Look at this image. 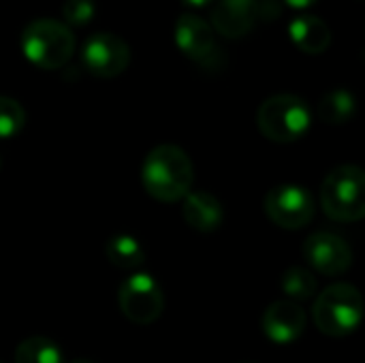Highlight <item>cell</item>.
Segmentation results:
<instances>
[{
	"instance_id": "obj_1",
	"label": "cell",
	"mask_w": 365,
	"mask_h": 363,
	"mask_svg": "<svg viewBox=\"0 0 365 363\" xmlns=\"http://www.w3.org/2000/svg\"><path fill=\"white\" fill-rule=\"evenodd\" d=\"M195 182V167L190 156L171 143L156 145L143 160L141 184L150 197L163 203L182 201Z\"/></svg>"
},
{
	"instance_id": "obj_2",
	"label": "cell",
	"mask_w": 365,
	"mask_h": 363,
	"mask_svg": "<svg viewBox=\"0 0 365 363\" xmlns=\"http://www.w3.org/2000/svg\"><path fill=\"white\" fill-rule=\"evenodd\" d=\"M75 51L73 30L58 19H34L21 32V53L38 68L64 66Z\"/></svg>"
},
{
	"instance_id": "obj_3",
	"label": "cell",
	"mask_w": 365,
	"mask_h": 363,
	"mask_svg": "<svg viewBox=\"0 0 365 363\" xmlns=\"http://www.w3.org/2000/svg\"><path fill=\"white\" fill-rule=\"evenodd\" d=\"M364 321V297L357 287L338 282L319 293L314 302L317 327L334 338L353 334Z\"/></svg>"
},
{
	"instance_id": "obj_4",
	"label": "cell",
	"mask_w": 365,
	"mask_h": 363,
	"mask_svg": "<svg viewBox=\"0 0 365 363\" xmlns=\"http://www.w3.org/2000/svg\"><path fill=\"white\" fill-rule=\"evenodd\" d=\"M312 124V111L304 98L295 94H274L261 103L257 111L259 131L276 143H293L302 139Z\"/></svg>"
},
{
	"instance_id": "obj_5",
	"label": "cell",
	"mask_w": 365,
	"mask_h": 363,
	"mask_svg": "<svg viewBox=\"0 0 365 363\" xmlns=\"http://www.w3.org/2000/svg\"><path fill=\"white\" fill-rule=\"evenodd\" d=\"M321 205L331 220L357 223L365 216V175L357 165L329 171L321 186Z\"/></svg>"
},
{
	"instance_id": "obj_6",
	"label": "cell",
	"mask_w": 365,
	"mask_h": 363,
	"mask_svg": "<svg viewBox=\"0 0 365 363\" xmlns=\"http://www.w3.org/2000/svg\"><path fill=\"white\" fill-rule=\"evenodd\" d=\"M118 304L122 315L135 325H152L165 308V295L152 274H130L118 291Z\"/></svg>"
},
{
	"instance_id": "obj_7",
	"label": "cell",
	"mask_w": 365,
	"mask_h": 363,
	"mask_svg": "<svg viewBox=\"0 0 365 363\" xmlns=\"http://www.w3.org/2000/svg\"><path fill=\"white\" fill-rule=\"evenodd\" d=\"M175 45L180 51L205 71H216L222 66V51L216 43L212 26L197 13H182L175 19L173 30Z\"/></svg>"
},
{
	"instance_id": "obj_8",
	"label": "cell",
	"mask_w": 365,
	"mask_h": 363,
	"mask_svg": "<svg viewBox=\"0 0 365 363\" xmlns=\"http://www.w3.org/2000/svg\"><path fill=\"white\" fill-rule=\"evenodd\" d=\"M263 210L274 225L295 231L306 227L314 218L317 208L308 188L297 184H282V186H274L265 195Z\"/></svg>"
},
{
	"instance_id": "obj_9",
	"label": "cell",
	"mask_w": 365,
	"mask_h": 363,
	"mask_svg": "<svg viewBox=\"0 0 365 363\" xmlns=\"http://www.w3.org/2000/svg\"><path fill=\"white\" fill-rule=\"evenodd\" d=\"M81 62L88 73L101 79L122 75L130 64V49L124 39L111 32L92 34L81 51Z\"/></svg>"
},
{
	"instance_id": "obj_10",
	"label": "cell",
	"mask_w": 365,
	"mask_h": 363,
	"mask_svg": "<svg viewBox=\"0 0 365 363\" xmlns=\"http://www.w3.org/2000/svg\"><path fill=\"white\" fill-rule=\"evenodd\" d=\"M304 257L321 276H342L353 265L351 246L336 233L319 231L304 242Z\"/></svg>"
},
{
	"instance_id": "obj_11",
	"label": "cell",
	"mask_w": 365,
	"mask_h": 363,
	"mask_svg": "<svg viewBox=\"0 0 365 363\" xmlns=\"http://www.w3.org/2000/svg\"><path fill=\"white\" fill-rule=\"evenodd\" d=\"M263 17L261 0H216L212 6V26L227 39H242Z\"/></svg>"
},
{
	"instance_id": "obj_12",
	"label": "cell",
	"mask_w": 365,
	"mask_h": 363,
	"mask_svg": "<svg viewBox=\"0 0 365 363\" xmlns=\"http://www.w3.org/2000/svg\"><path fill=\"white\" fill-rule=\"evenodd\" d=\"M261 329L274 344H293L306 329V312L291 300L276 302L263 312Z\"/></svg>"
},
{
	"instance_id": "obj_13",
	"label": "cell",
	"mask_w": 365,
	"mask_h": 363,
	"mask_svg": "<svg viewBox=\"0 0 365 363\" xmlns=\"http://www.w3.org/2000/svg\"><path fill=\"white\" fill-rule=\"evenodd\" d=\"M182 216L184 220L201 233L218 231L225 220L222 203L205 190H190L182 199Z\"/></svg>"
},
{
	"instance_id": "obj_14",
	"label": "cell",
	"mask_w": 365,
	"mask_h": 363,
	"mask_svg": "<svg viewBox=\"0 0 365 363\" xmlns=\"http://www.w3.org/2000/svg\"><path fill=\"white\" fill-rule=\"evenodd\" d=\"M291 41L304 53H323L331 45L329 26L317 15H299L291 21L289 28Z\"/></svg>"
},
{
	"instance_id": "obj_15",
	"label": "cell",
	"mask_w": 365,
	"mask_h": 363,
	"mask_svg": "<svg viewBox=\"0 0 365 363\" xmlns=\"http://www.w3.org/2000/svg\"><path fill=\"white\" fill-rule=\"evenodd\" d=\"M355 111H357V101H355L353 92L342 90V88L327 92L319 101V105H317L319 118L325 124H334V126H340V124L351 122L353 116H355Z\"/></svg>"
},
{
	"instance_id": "obj_16",
	"label": "cell",
	"mask_w": 365,
	"mask_h": 363,
	"mask_svg": "<svg viewBox=\"0 0 365 363\" xmlns=\"http://www.w3.org/2000/svg\"><path fill=\"white\" fill-rule=\"evenodd\" d=\"M105 255L109 263L118 270H137L145 261L143 246L130 235H115L107 242Z\"/></svg>"
},
{
	"instance_id": "obj_17",
	"label": "cell",
	"mask_w": 365,
	"mask_h": 363,
	"mask_svg": "<svg viewBox=\"0 0 365 363\" xmlns=\"http://www.w3.org/2000/svg\"><path fill=\"white\" fill-rule=\"evenodd\" d=\"M15 363H62V351L49 338H26L15 351Z\"/></svg>"
},
{
	"instance_id": "obj_18",
	"label": "cell",
	"mask_w": 365,
	"mask_h": 363,
	"mask_svg": "<svg viewBox=\"0 0 365 363\" xmlns=\"http://www.w3.org/2000/svg\"><path fill=\"white\" fill-rule=\"evenodd\" d=\"M280 287L284 291V295L291 300V302H306L310 297H314L319 285H317V278L312 272L304 270V267H291L284 272L282 280H280Z\"/></svg>"
},
{
	"instance_id": "obj_19",
	"label": "cell",
	"mask_w": 365,
	"mask_h": 363,
	"mask_svg": "<svg viewBox=\"0 0 365 363\" xmlns=\"http://www.w3.org/2000/svg\"><path fill=\"white\" fill-rule=\"evenodd\" d=\"M24 126H26L24 107L11 96H0V139H11L19 135Z\"/></svg>"
},
{
	"instance_id": "obj_20",
	"label": "cell",
	"mask_w": 365,
	"mask_h": 363,
	"mask_svg": "<svg viewBox=\"0 0 365 363\" xmlns=\"http://www.w3.org/2000/svg\"><path fill=\"white\" fill-rule=\"evenodd\" d=\"M94 15H96L94 0H64L62 2V17L68 28L88 26L94 19Z\"/></svg>"
},
{
	"instance_id": "obj_21",
	"label": "cell",
	"mask_w": 365,
	"mask_h": 363,
	"mask_svg": "<svg viewBox=\"0 0 365 363\" xmlns=\"http://www.w3.org/2000/svg\"><path fill=\"white\" fill-rule=\"evenodd\" d=\"M186 6H190V9H205V6H210L214 0H182Z\"/></svg>"
},
{
	"instance_id": "obj_22",
	"label": "cell",
	"mask_w": 365,
	"mask_h": 363,
	"mask_svg": "<svg viewBox=\"0 0 365 363\" xmlns=\"http://www.w3.org/2000/svg\"><path fill=\"white\" fill-rule=\"evenodd\" d=\"M317 0H287V4L289 6H293V9H308V6H312Z\"/></svg>"
},
{
	"instance_id": "obj_23",
	"label": "cell",
	"mask_w": 365,
	"mask_h": 363,
	"mask_svg": "<svg viewBox=\"0 0 365 363\" xmlns=\"http://www.w3.org/2000/svg\"><path fill=\"white\" fill-rule=\"evenodd\" d=\"M71 363H94V362H90V359H75V362H71Z\"/></svg>"
},
{
	"instance_id": "obj_24",
	"label": "cell",
	"mask_w": 365,
	"mask_h": 363,
	"mask_svg": "<svg viewBox=\"0 0 365 363\" xmlns=\"http://www.w3.org/2000/svg\"><path fill=\"white\" fill-rule=\"evenodd\" d=\"M0 165H2V163H0Z\"/></svg>"
},
{
	"instance_id": "obj_25",
	"label": "cell",
	"mask_w": 365,
	"mask_h": 363,
	"mask_svg": "<svg viewBox=\"0 0 365 363\" xmlns=\"http://www.w3.org/2000/svg\"><path fill=\"white\" fill-rule=\"evenodd\" d=\"M0 363H2V362H0Z\"/></svg>"
}]
</instances>
